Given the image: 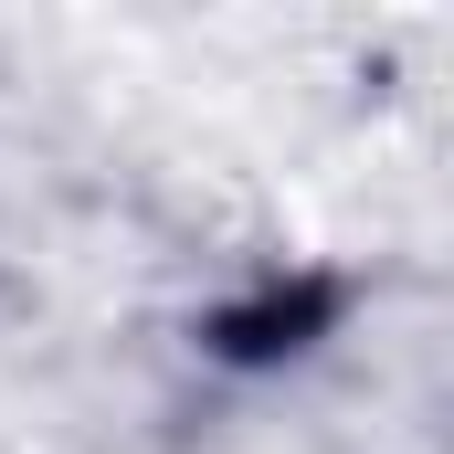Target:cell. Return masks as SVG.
Masks as SVG:
<instances>
[{"mask_svg": "<svg viewBox=\"0 0 454 454\" xmlns=\"http://www.w3.org/2000/svg\"><path fill=\"white\" fill-rule=\"evenodd\" d=\"M317 317H328V296H317V286H296V296H275V307L232 317V348H243V359H264V348H296Z\"/></svg>", "mask_w": 454, "mask_h": 454, "instance_id": "obj_1", "label": "cell"}]
</instances>
